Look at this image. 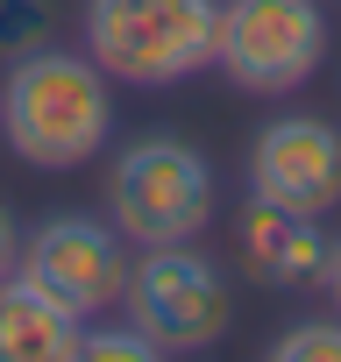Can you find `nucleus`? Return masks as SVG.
<instances>
[{
    "mask_svg": "<svg viewBox=\"0 0 341 362\" xmlns=\"http://www.w3.org/2000/svg\"><path fill=\"white\" fill-rule=\"evenodd\" d=\"M114 135V78L86 50H22L0 86V142L36 170H79Z\"/></svg>",
    "mask_w": 341,
    "mask_h": 362,
    "instance_id": "1",
    "label": "nucleus"
},
{
    "mask_svg": "<svg viewBox=\"0 0 341 362\" xmlns=\"http://www.w3.org/2000/svg\"><path fill=\"white\" fill-rule=\"evenodd\" d=\"M221 0H86V57L121 86H178L214 64Z\"/></svg>",
    "mask_w": 341,
    "mask_h": 362,
    "instance_id": "2",
    "label": "nucleus"
},
{
    "mask_svg": "<svg viewBox=\"0 0 341 362\" xmlns=\"http://www.w3.org/2000/svg\"><path fill=\"white\" fill-rule=\"evenodd\" d=\"M107 221L135 249L163 242H200L214 221V170L178 135H142L107 170Z\"/></svg>",
    "mask_w": 341,
    "mask_h": 362,
    "instance_id": "3",
    "label": "nucleus"
},
{
    "mask_svg": "<svg viewBox=\"0 0 341 362\" xmlns=\"http://www.w3.org/2000/svg\"><path fill=\"white\" fill-rule=\"evenodd\" d=\"M121 305H128V327L156 341V355H192L228 334L235 291L214 256H200L192 242H163V249H142V263H128Z\"/></svg>",
    "mask_w": 341,
    "mask_h": 362,
    "instance_id": "4",
    "label": "nucleus"
},
{
    "mask_svg": "<svg viewBox=\"0 0 341 362\" xmlns=\"http://www.w3.org/2000/svg\"><path fill=\"white\" fill-rule=\"evenodd\" d=\"M327 57V8L320 0H221L214 64L242 93H291Z\"/></svg>",
    "mask_w": 341,
    "mask_h": 362,
    "instance_id": "5",
    "label": "nucleus"
},
{
    "mask_svg": "<svg viewBox=\"0 0 341 362\" xmlns=\"http://www.w3.org/2000/svg\"><path fill=\"white\" fill-rule=\"evenodd\" d=\"M15 270L79 320H100L107 305H121V284H128L121 235H114V221H93V214H50L22 242Z\"/></svg>",
    "mask_w": 341,
    "mask_h": 362,
    "instance_id": "6",
    "label": "nucleus"
},
{
    "mask_svg": "<svg viewBox=\"0 0 341 362\" xmlns=\"http://www.w3.org/2000/svg\"><path fill=\"white\" fill-rule=\"evenodd\" d=\"M249 199L284 214H334L341 206V128L320 114H284L249 149Z\"/></svg>",
    "mask_w": 341,
    "mask_h": 362,
    "instance_id": "7",
    "label": "nucleus"
},
{
    "mask_svg": "<svg viewBox=\"0 0 341 362\" xmlns=\"http://www.w3.org/2000/svg\"><path fill=\"white\" fill-rule=\"evenodd\" d=\"M327 249L334 242H327V228L313 214H284V206L249 199V214H242V263H249V277L306 291V284H320Z\"/></svg>",
    "mask_w": 341,
    "mask_h": 362,
    "instance_id": "8",
    "label": "nucleus"
},
{
    "mask_svg": "<svg viewBox=\"0 0 341 362\" xmlns=\"http://www.w3.org/2000/svg\"><path fill=\"white\" fill-rule=\"evenodd\" d=\"M79 313H64L50 291H36L22 270L0 277V362H71L79 355Z\"/></svg>",
    "mask_w": 341,
    "mask_h": 362,
    "instance_id": "9",
    "label": "nucleus"
},
{
    "mask_svg": "<svg viewBox=\"0 0 341 362\" xmlns=\"http://www.w3.org/2000/svg\"><path fill=\"white\" fill-rule=\"evenodd\" d=\"M277 362H341V313L334 320H299L270 341Z\"/></svg>",
    "mask_w": 341,
    "mask_h": 362,
    "instance_id": "10",
    "label": "nucleus"
},
{
    "mask_svg": "<svg viewBox=\"0 0 341 362\" xmlns=\"http://www.w3.org/2000/svg\"><path fill=\"white\" fill-rule=\"evenodd\" d=\"M156 355V341L149 334H135V327H79V362H149Z\"/></svg>",
    "mask_w": 341,
    "mask_h": 362,
    "instance_id": "11",
    "label": "nucleus"
},
{
    "mask_svg": "<svg viewBox=\"0 0 341 362\" xmlns=\"http://www.w3.org/2000/svg\"><path fill=\"white\" fill-rule=\"evenodd\" d=\"M36 36H43V8L36 0H0V50L22 57V50H36Z\"/></svg>",
    "mask_w": 341,
    "mask_h": 362,
    "instance_id": "12",
    "label": "nucleus"
},
{
    "mask_svg": "<svg viewBox=\"0 0 341 362\" xmlns=\"http://www.w3.org/2000/svg\"><path fill=\"white\" fill-rule=\"evenodd\" d=\"M15 263H22V228H15L8 206H0V277H15Z\"/></svg>",
    "mask_w": 341,
    "mask_h": 362,
    "instance_id": "13",
    "label": "nucleus"
},
{
    "mask_svg": "<svg viewBox=\"0 0 341 362\" xmlns=\"http://www.w3.org/2000/svg\"><path fill=\"white\" fill-rule=\"evenodd\" d=\"M320 291L334 298V313H341V242L327 249V270H320Z\"/></svg>",
    "mask_w": 341,
    "mask_h": 362,
    "instance_id": "14",
    "label": "nucleus"
}]
</instances>
